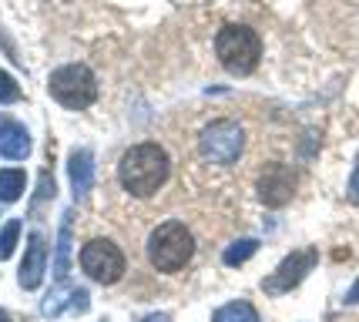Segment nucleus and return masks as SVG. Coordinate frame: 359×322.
<instances>
[{
	"label": "nucleus",
	"instance_id": "1",
	"mask_svg": "<svg viewBox=\"0 0 359 322\" xmlns=\"http://www.w3.org/2000/svg\"><path fill=\"white\" fill-rule=\"evenodd\" d=\"M168 175H172V158L155 141L128 148L121 165H118V182L135 199H151L158 188L168 182Z\"/></svg>",
	"mask_w": 359,
	"mask_h": 322
},
{
	"label": "nucleus",
	"instance_id": "2",
	"mask_svg": "<svg viewBox=\"0 0 359 322\" xmlns=\"http://www.w3.org/2000/svg\"><path fill=\"white\" fill-rule=\"evenodd\" d=\"M195 255V239L188 232L185 222H161L151 239H148V262L155 265L158 272H182Z\"/></svg>",
	"mask_w": 359,
	"mask_h": 322
},
{
	"label": "nucleus",
	"instance_id": "3",
	"mask_svg": "<svg viewBox=\"0 0 359 322\" xmlns=\"http://www.w3.org/2000/svg\"><path fill=\"white\" fill-rule=\"evenodd\" d=\"M215 54L229 74H252L262 61V41L245 24H225L215 37Z\"/></svg>",
	"mask_w": 359,
	"mask_h": 322
},
{
	"label": "nucleus",
	"instance_id": "4",
	"mask_svg": "<svg viewBox=\"0 0 359 322\" xmlns=\"http://www.w3.org/2000/svg\"><path fill=\"white\" fill-rule=\"evenodd\" d=\"M47 91L61 107H71V111H81V107L94 105L97 98V77H94L91 67L84 64H64L57 67L50 81H47Z\"/></svg>",
	"mask_w": 359,
	"mask_h": 322
},
{
	"label": "nucleus",
	"instance_id": "5",
	"mask_svg": "<svg viewBox=\"0 0 359 322\" xmlns=\"http://www.w3.org/2000/svg\"><path fill=\"white\" fill-rule=\"evenodd\" d=\"M242 148H245V131L232 118H219V121L205 124V131L198 135V152L212 165H235Z\"/></svg>",
	"mask_w": 359,
	"mask_h": 322
},
{
	"label": "nucleus",
	"instance_id": "6",
	"mask_svg": "<svg viewBox=\"0 0 359 322\" xmlns=\"http://www.w3.org/2000/svg\"><path fill=\"white\" fill-rule=\"evenodd\" d=\"M81 269H84V276L94 279L97 286H114V282H121L125 276L128 262H125V252L108 242V239H91V242H84L81 248Z\"/></svg>",
	"mask_w": 359,
	"mask_h": 322
},
{
	"label": "nucleus",
	"instance_id": "7",
	"mask_svg": "<svg viewBox=\"0 0 359 322\" xmlns=\"http://www.w3.org/2000/svg\"><path fill=\"white\" fill-rule=\"evenodd\" d=\"M255 195L269 208L289 205L292 195H296V171L289 165H282V161H269L266 168L259 171V178H255Z\"/></svg>",
	"mask_w": 359,
	"mask_h": 322
},
{
	"label": "nucleus",
	"instance_id": "8",
	"mask_svg": "<svg viewBox=\"0 0 359 322\" xmlns=\"http://www.w3.org/2000/svg\"><path fill=\"white\" fill-rule=\"evenodd\" d=\"M316 248H302V252H292V255H285V259L279 262V269L272 272V276L262 282V289L269 292V295H282V292H292L302 282V279L309 276L316 269Z\"/></svg>",
	"mask_w": 359,
	"mask_h": 322
},
{
	"label": "nucleus",
	"instance_id": "9",
	"mask_svg": "<svg viewBox=\"0 0 359 322\" xmlns=\"http://www.w3.org/2000/svg\"><path fill=\"white\" fill-rule=\"evenodd\" d=\"M44 272H47V242L41 232H31L27 239V252H24V262H20V272H17V282L20 289H37L44 282Z\"/></svg>",
	"mask_w": 359,
	"mask_h": 322
},
{
	"label": "nucleus",
	"instance_id": "10",
	"mask_svg": "<svg viewBox=\"0 0 359 322\" xmlns=\"http://www.w3.org/2000/svg\"><path fill=\"white\" fill-rule=\"evenodd\" d=\"M67 175H71V188H74V199H84L94 185V158L88 148H78L67 158Z\"/></svg>",
	"mask_w": 359,
	"mask_h": 322
},
{
	"label": "nucleus",
	"instance_id": "11",
	"mask_svg": "<svg viewBox=\"0 0 359 322\" xmlns=\"http://www.w3.org/2000/svg\"><path fill=\"white\" fill-rule=\"evenodd\" d=\"M0 154L7 161H20V158L31 154V135H27L24 124H17V121L0 124Z\"/></svg>",
	"mask_w": 359,
	"mask_h": 322
},
{
	"label": "nucleus",
	"instance_id": "12",
	"mask_svg": "<svg viewBox=\"0 0 359 322\" xmlns=\"http://www.w3.org/2000/svg\"><path fill=\"white\" fill-rule=\"evenodd\" d=\"M88 306H91V299H88L84 289H54L44 299L41 312H44V316H61L64 309H71V312H88Z\"/></svg>",
	"mask_w": 359,
	"mask_h": 322
},
{
	"label": "nucleus",
	"instance_id": "13",
	"mask_svg": "<svg viewBox=\"0 0 359 322\" xmlns=\"http://www.w3.org/2000/svg\"><path fill=\"white\" fill-rule=\"evenodd\" d=\"M71 272V212H64L61 232H57V255H54V279L64 282Z\"/></svg>",
	"mask_w": 359,
	"mask_h": 322
},
{
	"label": "nucleus",
	"instance_id": "14",
	"mask_svg": "<svg viewBox=\"0 0 359 322\" xmlns=\"http://www.w3.org/2000/svg\"><path fill=\"white\" fill-rule=\"evenodd\" d=\"M212 322H259V312L252 302L245 299H235V302H225L222 309H215Z\"/></svg>",
	"mask_w": 359,
	"mask_h": 322
},
{
	"label": "nucleus",
	"instance_id": "15",
	"mask_svg": "<svg viewBox=\"0 0 359 322\" xmlns=\"http://www.w3.org/2000/svg\"><path fill=\"white\" fill-rule=\"evenodd\" d=\"M27 188V175L20 168H4L0 171V201H17Z\"/></svg>",
	"mask_w": 359,
	"mask_h": 322
},
{
	"label": "nucleus",
	"instance_id": "16",
	"mask_svg": "<svg viewBox=\"0 0 359 322\" xmlns=\"http://www.w3.org/2000/svg\"><path fill=\"white\" fill-rule=\"evenodd\" d=\"M255 252H259V242H255V239H238V242H232V246L225 248V255H222V262H225V265H242V262H249L252 255H255Z\"/></svg>",
	"mask_w": 359,
	"mask_h": 322
},
{
	"label": "nucleus",
	"instance_id": "17",
	"mask_svg": "<svg viewBox=\"0 0 359 322\" xmlns=\"http://www.w3.org/2000/svg\"><path fill=\"white\" fill-rule=\"evenodd\" d=\"M17 242H20V222H17V218H11V222L0 229V262L14 255Z\"/></svg>",
	"mask_w": 359,
	"mask_h": 322
},
{
	"label": "nucleus",
	"instance_id": "18",
	"mask_svg": "<svg viewBox=\"0 0 359 322\" xmlns=\"http://www.w3.org/2000/svg\"><path fill=\"white\" fill-rule=\"evenodd\" d=\"M20 101V84L7 71H0V105H14Z\"/></svg>",
	"mask_w": 359,
	"mask_h": 322
},
{
	"label": "nucleus",
	"instance_id": "19",
	"mask_svg": "<svg viewBox=\"0 0 359 322\" xmlns=\"http://www.w3.org/2000/svg\"><path fill=\"white\" fill-rule=\"evenodd\" d=\"M349 199L359 205V158H356V168H353V175H349Z\"/></svg>",
	"mask_w": 359,
	"mask_h": 322
},
{
	"label": "nucleus",
	"instance_id": "20",
	"mask_svg": "<svg viewBox=\"0 0 359 322\" xmlns=\"http://www.w3.org/2000/svg\"><path fill=\"white\" fill-rule=\"evenodd\" d=\"M356 302H359V279L353 282V289L346 292V306H356Z\"/></svg>",
	"mask_w": 359,
	"mask_h": 322
},
{
	"label": "nucleus",
	"instance_id": "21",
	"mask_svg": "<svg viewBox=\"0 0 359 322\" xmlns=\"http://www.w3.org/2000/svg\"><path fill=\"white\" fill-rule=\"evenodd\" d=\"M141 322H172V319H168L165 312H151V316H144V319H141Z\"/></svg>",
	"mask_w": 359,
	"mask_h": 322
},
{
	"label": "nucleus",
	"instance_id": "22",
	"mask_svg": "<svg viewBox=\"0 0 359 322\" xmlns=\"http://www.w3.org/2000/svg\"><path fill=\"white\" fill-rule=\"evenodd\" d=\"M0 322H14L11 319V312H4V309H0Z\"/></svg>",
	"mask_w": 359,
	"mask_h": 322
}]
</instances>
